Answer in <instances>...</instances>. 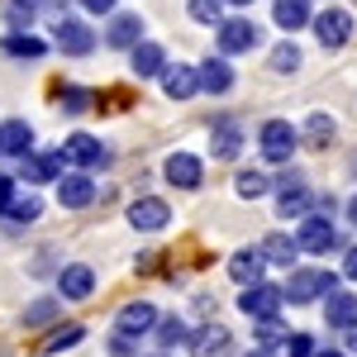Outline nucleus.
Listing matches in <instances>:
<instances>
[{"mask_svg":"<svg viewBox=\"0 0 357 357\" xmlns=\"http://www.w3.org/2000/svg\"><path fill=\"white\" fill-rule=\"evenodd\" d=\"M329 291H338V276L319 272V267H291V281L281 286V296L291 305H310L319 296H329Z\"/></svg>","mask_w":357,"mask_h":357,"instance_id":"nucleus-1","label":"nucleus"},{"mask_svg":"<svg viewBox=\"0 0 357 357\" xmlns=\"http://www.w3.org/2000/svg\"><path fill=\"white\" fill-rule=\"evenodd\" d=\"M257 148H262L267 162H291V153L301 148V134H296L291 119H267L262 134H257Z\"/></svg>","mask_w":357,"mask_h":357,"instance_id":"nucleus-2","label":"nucleus"},{"mask_svg":"<svg viewBox=\"0 0 357 357\" xmlns=\"http://www.w3.org/2000/svg\"><path fill=\"white\" fill-rule=\"evenodd\" d=\"M281 305H286V296H281V286H272V281L243 286V296H238V310H243L248 319H272V314H281Z\"/></svg>","mask_w":357,"mask_h":357,"instance_id":"nucleus-3","label":"nucleus"},{"mask_svg":"<svg viewBox=\"0 0 357 357\" xmlns=\"http://www.w3.org/2000/svg\"><path fill=\"white\" fill-rule=\"evenodd\" d=\"M276 191H281L276 195V215H281V220H305V210L314 205V195H310V186H305L301 172H286Z\"/></svg>","mask_w":357,"mask_h":357,"instance_id":"nucleus-4","label":"nucleus"},{"mask_svg":"<svg viewBox=\"0 0 357 357\" xmlns=\"http://www.w3.org/2000/svg\"><path fill=\"white\" fill-rule=\"evenodd\" d=\"M296 248H301V252H329V248H338L333 215H305L301 229H296Z\"/></svg>","mask_w":357,"mask_h":357,"instance_id":"nucleus-5","label":"nucleus"},{"mask_svg":"<svg viewBox=\"0 0 357 357\" xmlns=\"http://www.w3.org/2000/svg\"><path fill=\"white\" fill-rule=\"evenodd\" d=\"M310 24H314V38H319L324 48H343V43L353 38V15H348L343 5H329V10H319Z\"/></svg>","mask_w":357,"mask_h":357,"instance_id":"nucleus-6","label":"nucleus"},{"mask_svg":"<svg viewBox=\"0 0 357 357\" xmlns=\"http://www.w3.org/2000/svg\"><path fill=\"white\" fill-rule=\"evenodd\" d=\"M257 24L252 20H220V53L224 57H238V53H252L257 48Z\"/></svg>","mask_w":357,"mask_h":357,"instance_id":"nucleus-7","label":"nucleus"},{"mask_svg":"<svg viewBox=\"0 0 357 357\" xmlns=\"http://www.w3.org/2000/svg\"><path fill=\"white\" fill-rule=\"evenodd\" d=\"M53 186H57V205H67V210H86L96 200V181L86 172H62Z\"/></svg>","mask_w":357,"mask_h":357,"instance_id":"nucleus-8","label":"nucleus"},{"mask_svg":"<svg viewBox=\"0 0 357 357\" xmlns=\"http://www.w3.org/2000/svg\"><path fill=\"white\" fill-rule=\"evenodd\" d=\"M167 220H172V205L158 200V195H143V200L129 205V224L138 234H158V229H167Z\"/></svg>","mask_w":357,"mask_h":357,"instance_id":"nucleus-9","label":"nucleus"},{"mask_svg":"<svg viewBox=\"0 0 357 357\" xmlns=\"http://www.w3.org/2000/svg\"><path fill=\"white\" fill-rule=\"evenodd\" d=\"M53 43H57L67 57H86L91 48H96V33H91V24H82V20H57Z\"/></svg>","mask_w":357,"mask_h":357,"instance_id":"nucleus-10","label":"nucleus"},{"mask_svg":"<svg viewBox=\"0 0 357 357\" xmlns=\"http://www.w3.org/2000/svg\"><path fill=\"white\" fill-rule=\"evenodd\" d=\"M162 176L176 186V191H195L200 181H205V167H200V158L195 153H172L162 167Z\"/></svg>","mask_w":357,"mask_h":357,"instance_id":"nucleus-11","label":"nucleus"},{"mask_svg":"<svg viewBox=\"0 0 357 357\" xmlns=\"http://www.w3.org/2000/svg\"><path fill=\"white\" fill-rule=\"evenodd\" d=\"M62 162L82 167V172L105 167V148H100V138H91V134H72L67 143H62Z\"/></svg>","mask_w":357,"mask_h":357,"instance_id":"nucleus-12","label":"nucleus"},{"mask_svg":"<svg viewBox=\"0 0 357 357\" xmlns=\"http://www.w3.org/2000/svg\"><path fill=\"white\" fill-rule=\"evenodd\" d=\"M20 176L33 181V186L57 181V176H62V148H57V153H24V158H20Z\"/></svg>","mask_w":357,"mask_h":357,"instance_id":"nucleus-13","label":"nucleus"},{"mask_svg":"<svg viewBox=\"0 0 357 357\" xmlns=\"http://www.w3.org/2000/svg\"><path fill=\"white\" fill-rule=\"evenodd\" d=\"M57 291H62V301H86L96 291V272L86 262H72V267H62V276H57Z\"/></svg>","mask_w":357,"mask_h":357,"instance_id":"nucleus-14","label":"nucleus"},{"mask_svg":"<svg viewBox=\"0 0 357 357\" xmlns=\"http://www.w3.org/2000/svg\"><path fill=\"white\" fill-rule=\"evenodd\" d=\"M162 91L172 96V100H191L195 91H200V77H195V67H186V62H167L162 67Z\"/></svg>","mask_w":357,"mask_h":357,"instance_id":"nucleus-15","label":"nucleus"},{"mask_svg":"<svg viewBox=\"0 0 357 357\" xmlns=\"http://www.w3.org/2000/svg\"><path fill=\"white\" fill-rule=\"evenodd\" d=\"M210 153H215L220 162H234V158L243 153V129H238L234 119L215 124V129H210Z\"/></svg>","mask_w":357,"mask_h":357,"instance_id":"nucleus-16","label":"nucleus"},{"mask_svg":"<svg viewBox=\"0 0 357 357\" xmlns=\"http://www.w3.org/2000/svg\"><path fill=\"white\" fill-rule=\"evenodd\" d=\"M262 272H267V257H262L257 248H243V252H234V257H229V276H234L238 286H257Z\"/></svg>","mask_w":357,"mask_h":357,"instance_id":"nucleus-17","label":"nucleus"},{"mask_svg":"<svg viewBox=\"0 0 357 357\" xmlns=\"http://www.w3.org/2000/svg\"><path fill=\"white\" fill-rule=\"evenodd\" d=\"M0 153H5V158L33 153V129H29L24 119H5V124H0Z\"/></svg>","mask_w":357,"mask_h":357,"instance_id":"nucleus-18","label":"nucleus"},{"mask_svg":"<svg viewBox=\"0 0 357 357\" xmlns=\"http://www.w3.org/2000/svg\"><path fill=\"white\" fill-rule=\"evenodd\" d=\"M324 319H329V329L357 324V296L353 291H329V296H324Z\"/></svg>","mask_w":357,"mask_h":357,"instance_id":"nucleus-19","label":"nucleus"},{"mask_svg":"<svg viewBox=\"0 0 357 357\" xmlns=\"http://www.w3.org/2000/svg\"><path fill=\"white\" fill-rule=\"evenodd\" d=\"M195 77H200V91H210V96H224V91H234V67H229L224 57H210V62H200V67H195Z\"/></svg>","mask_w":357,"mask_h":357,"instance_id":"nucleus-20","label":"nucleus"},{"mask_svg":"<svg viewBox=\"0 0 357 357\" xmlns=\"http://www.w3.org/2000/svg\"><path fill=\"white\" fill-rule=\"evenodd\" d=\"M153 324H158V305H148V301H134V305H124V310H119V324H114V329L119 333H148L153 329Z\"/></svg>","mask_w":357,"mask_h":357,"instance_id":"nucleus-21","label":"nucleus"},{"mask_svg":"<svg viewBox=\"0 0 357 357\" xmlns=\"http://www.w3.org/2000/svg\"><path fill=\"white\" fill-rule=\"evenodd\" d=\"M129 62H134V77H162V67H167V48L162 43H148V38H143V43H134V48H129Z\"/></svg>","mask_w":357,"mask_h":357,"instance_id":"nucleus-22","label":"nucleus"},{"mask_svg":"<svg viewBox=\"0 0 357 357\" xmlns=\"http://www.w3.org/2000/svg\"><path fill=\"white\" fill-rule=\"evenodd\" d=\"M105 43H110V48H134V43H143V20H138V15H110Z\"/></svg>","mask_w":357,"mask_h":357,"instance_id":"nucleus-23","label":"nucleus"},{"mask_svg":"<svg viewBox=\"0 0 357 357\" xmlns=\"http://www.w3.org/2000/svg\"><path fill=\"white\" fill-rule=\"evenodd\" d=\"M257 252L267 257V267H296V257H301V248H296V238H286V234H267Z\"/></svg>","mask_w":357,"mask_h":357,"instance_id":"nucleus-24","label":"nucleus"},{"mask_svg":"<svg viewBox=\"0 0 357 357\" xmlns=\"http://www.w3.org/2000/svg\"><path fill=\"white\" fill-rule=\"evenodd\" d=\"M272 20L286 29V33H296V29H305L310 20H314V10H310V0H276Z\"/></svg>","mask_w":357,"mask_h":357,"instance_id":"nucleus-25","label":"nucleus"},{"mask_svg":"<svg viewBox=\"0 0 357 357\" xmlns=\"http://www.w3.org/2000/svg\"><path fill=\"white\" fill-rule=\"evenodd\" d=\"M224 348H229V329H224V324H205V329L191 333V353L195 357H220Z\"/></svg>","mask_w":357,"mask_h":357,"instance_id":"nucleus-26","label":"nucleus"},{"mask_svg":"<svg viewBox=\"0 0 357 357\" xmlns=\"http://www.w3.org/2000/svg\"><path fill=\"white\" fill-rule=\"evenodd\" d=\"M38 215H43V200H38V195H29V191H15L10 210H5L0 220H10V224H33Z\"/></svg>","mask_w":357,"mask_h":357,"instance_id":"nucleus-27","label":"nucleus"},{"mask_svg":"<svg viewBox=\"0 0 357 357\" xmlns=\"http://www.w3.org/2000/svg\"><path fill=\"white\" fill-rule=\"evenodd\" d=\"M5 53H10V57H43V53H48V43L33 38V33H10V38H5Z\"/></svg>","mask_w":357,"mask_h":357,"instance_id":"nucleus-28","label":"nucleus"},{"mask_svg":"<svg viewBox=\"0 0 357 357\" xmlns=\"http://www.w3.org/2000/svg\"><path fill=\"white\" fill-rule=\"evenodd\" d=\"M86 338V329L82 324H67V329H53L48 338H43V353H67V348H77Z\"/></svg>","mask_w":357,"mask_h":357,"instance_id":"nucleus-29","label":"nucleus"},{"mask_svg":"<svg viewBox=\"0 0 357 357\" xmlns=\"http://www.w3.org/2000/svg\"><path fill=\"white\" fill-rule=\"evenodd\" d=\"M267 172H238V181H234V191L243 195V200H257V195H267Z\"/></svg>","mask_w":357,"mask_h":357,"instance_id":"nucleus-30","label":"nucleus"},{"mask_svg":"<svg viewBox=\"0 0 357 357\" xmlns=\"http://www.w3.org/2000/svg\"><path fill=\"white\" fill-rule=\"evenodd\" d=\"M153 329H158V343H162V348H176V343H191V329H186L181 319H158Z\"/></svg>","mask_w":357,"mask_h":357,"instance_id":"nucleus-31","label":"nucleus"},{"mask_svg":"<svg viewBox=\"0 0 357 357\" xmlns=\"http://www.w3.org/2000/svg\"><path fill=\"white\" fill-rule=\"evenodd\" d=\"M186 10H191V20L195 24H220L224 15V0H186Z\"/></svg>","mask_w":357,"mask_h":357,"instance_id":"nucleus-32","label":"nucleus"},{"mask_svg":"<svg viewBox=\"0 0 357 357\" xmlns=\"http://www.w3.org/2000/svg\"><path fill=\"white\" fill-rule=\"evenodd\" d=\"M33 15H38V5H29V0H5V20L15 24V33L33 24Z\"/></svg>","mask_w":357,"mask_h":357,"instance_id":"nucleus-33","label":"nucleus"},{"mask_svg":"<svg viewBox=\"0 0 357 357\" xmlns=\"http://www.w3.org/2000/svg\"><path fill=\"white\" fill-rule=\"evenodd\" d=\"M329 138H333V119H329V114H310V124H305V143L324 148Z\"/></svg>","mask_w":357,"mask_h":357,"instance_id":"nucleus-34","label":"nucleus"},{"mask_svg":"<svg viewBox=\"0 0 357 357\" xmlns=\"http://www.w3.org/2000/svg\"><path fill=\"white\" fill-rule=\"evenodd\" d=\"M53 319H57V301H33L24 310V324H29V329H43V324H53Z\"/></svg>","mask_w":357,"mask_h":357,"instance_id":"nucleus-35","label":"nucleus"},{"mask_svg":"<svg viewBox=\"0 0 357 357\" xmlns=\"http://www.w3.org/2000/svg\"><path fill=\"white\" fill-rule=\"evenodd\" d=\"M301 67V48L296 43H276L272 48V72H296Z\"/></svg>","mask_w":357,"mask_h":357,"instance_id":"nucleus-36","label":"nucleus"},{"mask_svg":"<svg viewBox=\"0 0 357 357\" xmlns=\"http://www.w3.org/2000/svg\"><path fill=\"white\" fill-rule=\"evenodd\" d=\"M272 343H286V329H281V319H257V348H272Z\"/></svg>","mask_w":357,"mask_h":357,"instance_id":"nucleus-37","label":"nucleus"},{"mask_svg":"<svg viewBox=\"0 0 357 357\" xmlns=\"http://www.w3.org/2000/svg\"><path fill=\"white\" fill-rule=\"evenodd\" d=\"M286 357H314V338L310 333H286Z\"/></svg>","mask_w":357,"mask_h":357,"instance_id":"nucleus-38","label":"nucleus"},{"mask_svg":"<svg viewBox=\"0 0 357 357\" xmlns=\"http://www.w3.org/2000/svg\"><path fill=\"white\" fill-rule=\"evenodd\" d=\"M110 353H114V357H134V353H138V338H134V333H119V329H114Z\"/></svg>","mask_w":357,"mask_h":357,"instance_id":"nucleus-39","label":"nucleus"},{"mask_svg":"<svg viewBox=\"0 0 357 357\" xmlns=\"http://www.w3.org/2000/svg\"><path fill=\"white\" fill-rule=\"evenodd\" d=\"M86 105H91V96H86V91H77V86H67V96H62V110H86Z\"/></svg>","mask_w":357,"mask_h":357,"instance_id":"nucleus-40","label":"nucleus"},{"mask_svg":"<svg viewBox=\"0 0 357 357\" xmlns=\"http://www.w3.org/2000/svg\"><path fill=\"white\" fill-rule=\"evenodd\" d=\"M15 191H20V186H15L10 176H0V215L10 210V200H15Z\"/></svg>","mask_w":357,"mask_h":357,"instance_id":"nucleus-41","label":"nucleus"},{"mask_svg":"<svg viewBox=\"0 0 357 357\" xmlns=\"http://www.w3.org/2000/svg\"><path fill=\"white\" fill-rule=\"evenodd\" d=\"M86 15H114V0H82Z\"/></svg>","mask_w":357,"mask_h":357,"instance_id":"nucleus-42","label":"nucleus"},{"mask_svg":"<svg viewBox=\"0 0 357 357\" xmlns=\"http://www.w3.org/2000/svg\"><path fill=\"white\" fill-rule=\"evenodd\" d=\"M343 276H348V281H357V243L348 248V257H343Z\"/></svg>","mask_w":357,"mask_h":357,"instance_id":"nucleus-43","label":"nucleus"},{"mask_svg":"<svg viewBox=\"0 0 357 357\" xmlns=\"http://www.w3.org/2000/svg\"><path fill=\"white\" fill-rule=\"evenodd\" d=\"M343 343H348V353H357V324H348V329H343Z\"/></svg>","mask_w":357,"mask_h":357,"instance_id":"nucleus-44","label":"nucleus"},{"mask_svg":"<svg viewBox=\"0 0 357 357\" xmlns=\"http://www.w3.org/2000/svg\"><path fill=\"white\" fill-rule=\"evenodd\" d=\"M248 357H281V353H276V348H252Z\"/></svg>","mask_w":357,"mask_h":357,"instance_id":"nucleus-45","label":"nucleus"},{"mask_svg":"<svg viewBox=\"0 0 357 357\" xmlns=\"http://www.w3.org/2000/svg\"><path fill=\"white\" fill-rule=\"evenodd\" d=\"M314 357H348V353H338V348H314Z\"/></svg>","mask_w":357,"mask_h":357,"instance_id":"nucleus-46","label":"nucleus"},{"mask_svg":"<svg viewBox=\"0 0 357 357\" xmlns=\"http://www.w3.org/2000/svg\"><path fill=\"white\" fill-rule=\"evenodd\" d=\"M348 220L357 224V195H353V200H348Z\"/></svg>","mask_w":357,"mask_h":357,"instance_id":"nucleus-47","label":"nucleus"},{"mask_svg":"<svg viewBox=\"0 0 357 357\" xmlns=\"http://www.w3.org/2000/svg\"><path fill=\"white\" fill-rule=\"evenodd\" d=\"M224 5H252V0H224Z\"/></svg>","mask_w":357,"mask_h":357,"instance_id":"nucleus-48","label":"nucleus"},{"mask_svg":"<svg viewBox=\"0 0 357 357\" xmlns=\"http://www.w3.org/2000/svg\"><path fill=\"white\" fill-rule=\"evenodd\" d=\"M148 357H167V353H148Z\"/></svg>","mask_w":357,"mask_h":357,"instance_id":"nucleus-49","label":"nucleus"}]
</instances>
